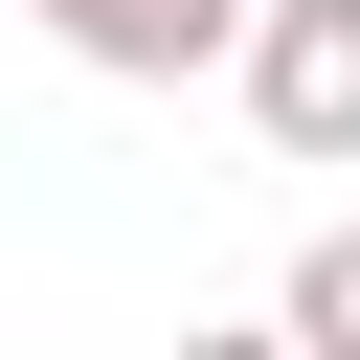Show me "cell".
<instances>
[{
    "label": "cell",
    "mask_w": 360,
    "mask_h": 360,
    "mask_svg": "<svg viewBox=\"0 0 360 360\" xmlns=\"http://www.w3.org/2000/svg\"><path fill=\"white\" fill-rule=\"evenodd\" d=\"M270 315H292V360H360V225H315V248H292V292H270Z\"/></svg>",
    "instance_id": "3"
},
{
    "label": "cell",
    "mask_w": 360,
    "mask_h": 360,
    "mask_svg": "<svg viewBox=\"0 0 360 360\" xmlns=\"http://www.w3.org/2000/svg\"><path fill=\"white\" fill-rule=\"evenodd\" d=\"M45 45L112 68V90H202V68L248 45V0H45Z\"/></svg>",
    "instance_id": "2"
},
{
    "label": "cell",
    "mask_w": 360,
    "mask_h": 360,
    "mask_svg": "<svg viewBox=\"0 0 360 360\" xmlns=\"http://www.w3.org/2000/svg\"><path fill=\"white\" fill-rule=\"evenodd\" d=\"M180 360H292V315H202V338H180Z\"/></svg>",
    "instance_id": "4"
},
{
    "label": "cell",
    "mask_w": 360,
    "mask_h": 360,
    "mask_svg": "<svg viewBox=\"0 0 360 360\" xmlns=\"http://www.w3.org/2000/svg\"><path fill=\"white\" fill-rule=\"evenodd\" d=\"M248 135L270 158H360V0H248Z\"/></svg>",
    "instance_id": "1"
}]
</instances>
